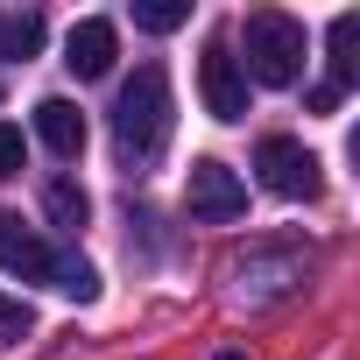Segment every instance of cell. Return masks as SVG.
Wrapping results in <instances>:
<instances>
[{
	"instance_id": "18",
	"label": "cell",
	"mask_w": 360,
	"mask_h": 360,
	"mask_svg": "<svg viewBox=\"0 0 360 360\" xmlns=\"http://www.w3.org/2000/svg\"><path fill=\"white\" fill-rule=\"evenodd\" d=\"M212 360H248V353H212Z\"/></svg>"
},
{
	"instance_id": "17",
	"label": "cell",
	"mask_w": 360,
	"mask_h": 360,
	"mask_svg": "<svg viewBox=\"0 0 360 360\" xmlns=\"http://www.w3.org/2000/svg\"><path fill=\"white\" fill-rule=\"evenodd\" d=\"M339 99H346V92H339V85H332V78H318V85H311V99H304V106H311V113H332V106H339Z\"/></svg>"
},
{
	"instance_id": "15",
	"label": "cell",
	"mask_w": 360,
	"mask_h": 360,
	"mask_svg": "<svg viewBox=\"0 0 360 360\" xmlns=\"http://www.w3.org/2000/svg\"><path fill=\"white\" fill-rule=\"evenodd\" d=\"M29 332H36V311L22 297H0V346H22Z\"/></svg>"
},
{
	"instance_id": "8",
	"label": "cell",
	"mask_w": 360,
	"mask_h": 360,
	"mask_svg": "<svg viewBox=\"0 0 360 360\" xmlns=\"http://www.w3.org/2000/svg\"><path fill=\"white\" fill-rule=\"evenodd\" d=\"M36 134H43L50 155H78V148H85V113L50 92V99H36Z\"/></svg>"
},
{
	"instance_id": "6",
	"label": "cell",
	"mask_w": 360,
	"mask_h": 360,
	"mask_svg": "<svg viewBox=\"0 0 360 360\" xmlns=\"http://www.w3.org/2000/svg\"><path fill=\"white\" fill-rule=\"evenodd\" d=\"M0 269H8V276H22V283H50L57 248H50L36 226H22V219L8 212V219H0Z\"/></svg>"
},
{
	"instance_id": "14",
	"label": "cell",
	"mask_w": 360,
	"mask_h": 360,
	"mask_svg": "<svg viewBox=\"0 0 360 360\" xmlns=\"http://www.w3.org/2000/svg\"><path fill=\"white\" fill-rule=\"evenodd\" d=\"M184 22H191V0H134V29H148V36H169Z\"/></svg>"
},
{
	"instance_id": "7",
	"label": "cell",
	"mask_w": 360,
	"mask_h": 360,
	"mask_svg": "<svg viewBox=\"0 0 360 360\" xmlns=\"http://www.w3.org/2000/svg\"><path fill=\"white\" fill-rule=\"evenodd\" d=\"M113 57H120V36H113V22H78L71 29V43H64V64H71V78H106L113 71Z\"/></svg>"
},
{
	"instance_id": "2",
	"label": "cell",
	"mask_w": 360,
	"mask_h": 360,
	"mask_svg": "<svg viewBox=\"0 0 360 360\" xmlns=\"http://www.w3.org/2000/svg\"><path fill=\"white\" fill-rule=\"evenodd\" d=\"M240 71L255 85H297V71H304V22L283 15V8L248 15V57H240Z\"/></svg>"
},
{
	"instance_id": "5",
	"label": "cell",
	"mask_w": 360,
	"mask_h": 360,
	"mask_svg": "<svg viewBox=\"0 0 360 360\" xmlns=\"http://www.w3.org/2000/svg\"><path fill=\"white\" fill-rule=\"evenodd\" d=\"M198 92H205V113L212 120H248V71H240V57L226 50V43H212L205 50V64H198Z\"/></svg>"
},
{
	"instance_id": "4",
	"label": "cell",
	"mask_w": 360,
	"mask_h": 360,
	"mask_svg": "<svg viewBox=\"0 0 360 360\" xmlns=\"http://www.w3.org/2000/svg\"><path fill=\"white\" fill-rule=\"evenodd\" d=\"M184 205H191V219H205V226H226V219H240L248 212V184L219 162V155H198L191 162V176H184Z\"/></svg>"
},
{
	"instance_id": "12",
	"label": "cell",
	"mask_w": 360,
	"mask_h": 360,
	"mask_svg": "<svg viewBox=\"0 0 360 360\" xmlns=\"http://www.w3.org/2000/svg\"><path fill=\"white\" fill-rule=\"evenodd\" d=\"M353 36H360V15H332L325 43H332V85H339V92L360 78V64H353Z\"/></svg>"
},
{
	"instance_id": "11",
	"label": "cell",
	"mask_w": 360,
	"mask_h": 360,
	"mask_svg": "<svg viewBox=\"0 0 360 360\" xmlns=\"http://www.w3.org/2000/svg\"><path fill=\"white\" fill-rule=\"evenodd\" d=\"M43 212H50V226H64V233H78L85 219H92V198L71 184V176H57V184L43 191Z\"/></svg>"
},
{
	"instance_id": "1",
	"label": "cell",
	"mask_w": 360,
	"mask_h": 360,
	"mask_svg": "<svg viewBox=\"0 0 360 360\" xmlns=\"http://www.w3.org/2000/svg\"><path fill=\"white\" fill-rule=\"evenodd\" d=\"M162 141H169V71L141 64L113 99V148H120L127 169H141V162L162 155Z\"/></svg>"
},
{
	"instance_id": "3",
	"label": "cell",
	"mask_w": 360,
	"mask_h": 360,
	"mask_svg": "<svg viewBox=\"0 0 360 360\" xmlns=\"http://www.w3.org/2000/svg\"><path fill=\"white\" fill-rule=\"evenodd\" d=\"M255 169H262V191H276V198H318V155L297 141V134H262V148H255Z\"/></svg>"
},
{
	"instance_id": "10",
	"label": "cell",
	"mask_w": 360,
	"mask_h": 360,
	"mask_svg": "<svg viewBox=\"0 0 360 360\" xmlns=\"http://www.w3.org/2000/svg\"><path fill=\"white\" fill-rule=\"evenodd\" d=\"M304 283V262H240V297H283V290H297Z\"/></svg>"
},
{
	"instance_id": "9",
	"label": "cell",
	"mask_w": 360,
	"mask_h": 360,
	"mask_svg": "<svg viewBox=\"0 0 360 360\" xmlns=\"http://www.w3.org/2000/svg\"><path fill=\"white\" fill-rule=\"evenodd\" d=\"M43 15L36 8H0V57H8V64H29L36 50H43Z\"/></svg>"
},
{
	"instance_id": "13",
	"label": "cell",
	"mask_w": 360,
	"mask_h": 360,
	"mask_svg": "<svg viewBox=\"0 0 360 360\" xmlns=\"http://www.w3.org/2000/svg\"><path fill=\"white\" fill-rule=\"evenodd\" d=\"M50 290H64L71 304H92V297H99V269H92V262H78V255H57Z\"/></svg>"
},
{
	"instance_id": "16",
	"label": "cell",
	"mask_w": 360,
	"mask_h": 360,
	"mask_svg": "<svg viewBox=\"0 0 360 360\" xmlns=\"http://www.w3.org/2000/svg\"><path fill=\"white\" fill-rule=\"evenodd\" d=\"M22 155H29V148H22V127L0 120V176H22Z\"/></svg>"
}]
</instances>
